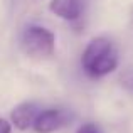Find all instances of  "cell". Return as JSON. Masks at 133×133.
<instances>
[{
	"label": "cell",
	"instance_id": "1",
	"mask_svg": "<svg viewBox=\"0 0 133 133\" xmlns=\"http://www.w3.org/2000/svg\"><path fill=\"white\" fill-rule=\"evenodd\" d=\"M118 66V52L115 44L106 37H96L86 45L81 56V68L89 78L98 79L110 74Z\"/></svg>",
	"mask_w": 133,
	"mask_h": 133
},
{
	"label": "cell",
	"instance_id": "2",
	"mask_svg": "<svg viewBox=\"0 0 133 133\" xmlns=\"http://www.w3.org/2000/svg\"><path fill=\"white\" fill-rule=\"evenodd\" d=\"M20 47L32 59H49L54 54L56 39L54 34L41 25H29L20 36Z\"/></svg>",
	"mask_w": 133,
	"mask_h": 133
},
{
	"label": "cell",
	"instance_id": "3",
	"mask_svg": "<svg viewBox=\"0 0 133 133\" xmlns=\"http://www.w3.org/2000/svg\"><path fill=\"white\" fill-rule=\"evenodd\" d=\"M71 120L72 115L64 108H47L39 111L32 125V130L36 133H54L69 125Z\"/></svg>",
	"mask_w": 133,
	"mask_h": 133
},
{
	"label": "cell",
	"instance_id": "4",
	"mask_svg": "<svg viewBox=\"0 0 133 133\" xmlns=\"http://www.w3.org/2000/svg\"><path fill=\"white\" fill-rule=\"evenodd\" d=\"M88 0H51L49 9L52 14L69 22H78L83 17Z\"/></svg>",
	"mask_w": 133,
	"mask_h": 133
},
{
	"label": "cell",
	"instance_id": "5",
	"mask_svg": "<svg viewBox=\"0 0 133 133\" xmlns=\"http://www.w3.org/2000/svg\"><path fill=\"white\" fill-rule=\"evenodd\" d=\"M39 111L41 110L36 103H30V101L20 103V104H17L12 110V113H10V123H12L17 130L25 131V130H29V128H32Z\"/></svg>",
	"mask_w": 133,
	"mask_h": 133
},
{
	"label": "cell",
	"instance_id": "6",
	"mask_svg": "<svg viewBox=\"0 0 133 133\" xmlns=\"http://www.w3.org/2000/svg\"><path fill=\"white\" fill-rule=\"evenodd\" d=\"M120 84L123 89H127L128 93L133 94V68H128L121 72L120 76Z\"/></svg>",
	"mask_w": 133,
	"mask_h": 133
},
{
	"label": "cell",
	"instance_id": "7",
	"mask_svg": "<svg viewBox=\"0 0 133 133\" xmlns=\"http://www.w3.org/2000/svg\"><path fill=\"white\" fill-rule=\"evenodd\" d=\"M76 133H101V128L96 123H84L78 128Z\"/></svg>",
	"mask_w": 133,
	"mask_h": 133
},
{
	"label": "cell",
	"instance_id": "8",
	"mask_svg": "<svg viewBox=\"0 0 133 133\" xmlns=\"http://www.w3.org/2000/svg\"><path fill=\"white\" fill-rule=\"evenodd\" d=\"M0 133H12V123H9L5 118H0Z\"/></svg>",
	"mask_w": 133,
	"mask_h": 133
}]
</instances>
